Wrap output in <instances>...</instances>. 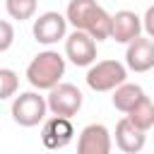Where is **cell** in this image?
Segmentation results:
<instances>
[{"mask_svg":"<svg viewBox=\"0 0 154 154\" xmlns=\"http://www.w3.org/2000/svg\"><path fill=\"white\" fill-rule=\"evenodd\" d=\"M67 24H72L75 31L89 34L96 43L106 41L111 34V14L96 2V0H70L65 10Z\"/></svg>","mask_w":154,"mask_h":154,"instance_id":"6da1fadb","label":"cell"},{"mask_svg":"<svg viewBox=\"0 0 154 154\" xmlns=\"http://www.w3.org/2000/svg\"><path fill=\"white\" fill-rule=\"evenodd\" d=\"M65 77V58L58 51H41L26 65V79L36 91H51Z\"/></svg>","mask_w":154,"mask_h":154,"instance_id":"7a4b0ae2","label":"cell"},{"mask_svg":"<svg viewBox=\"0 0 154 154\" xmlns=\"http://www.w3.org/2000/svg\"><path fill=\"white\" fill-rule=\"evenodd\" d=\"M12 120L22 128H36L38 123L46 120L48 106H46V96H41V91L31 89V91H19L12 99L10 106Z\"/></svg>","mask_w":154,"mask_h":154,"instance_id":"3957f363","label":"cell"},{"mask_svg":"<svg viewBox=\"0 0 154 154\" xmlns=\"http://www.w3.org/2000/svg\"><path fill=\"white\" fill-rule=\"evenodd\" d=\"M87 87L91 91H113L123 82H128V67L118 60H99L87 70Z\"/></svg>","mask_w":154,"mask_h":154,"instance_id":"277c9868","label":"cell"},{"mask_svg":"<svg viewBox=\"0 0 154 154\" xmlns=\"http://www.w3.org/2000/svg\"><path fill=\"white\" fill-rule=\"evenodd\" d=\"M82 101H84L82 91H79L75 84H70V82H60V84H55V87L48 91V96H46V106H48V111H51L53 116H58V118H67V120H72V116L79 113Z\"/></svg>","mask_w":154,"mask_h":154,"instance_id":"5b68a950","label":"cell"},{"mask_svg":"<svg viewBox=\"0 0 154 154\" xmlns=\"http://www.w3.org/2000/svg\"><path fill=\"white\" fill-rule=\"evenodd\" d=\"M31 34L38 43L53 46V43H58L67 36V19H65V14H60L55 10H48V12H43L34 19Z\"/></svg>","mask_w":154,"mask_h":154,"instance_id":"8992f818","label":"cell"},{"mask_svg":"<svg viewBox=\"0 0 154 154\" xmlns=\"http://www.w3.org/2000/svg\"><path fill=\"white\" fill-rule=\"evenodd\" d=\"M113 135L103 123H89L77 137V154H111Z\"/></svg>","mask_w":154,"mask_h":154,"instance_id":"52a82bcc","label":"cell"},{"mask_svg":"<svg viewBox=\"0 0 154 154\" xmlns=\"http://www.w3.org/2000/svg\"><path fill=\"white\" fill-rule=\"evenodd\" d=\"M65 58L75 67H89L96 63V41L84 31H72L65 36Z\"/></svg>","mask_w":154,"mask_h":154,"instance_id":"ba28073f","label":"cell"},{"mask_svg":"<svg viewBox=\"0 0 154 154\" xmlns=\"http://www.w3.org/2000/svg\"><path fill=\"white\" fill-rule=\"evenodd\" d=\"M142 36V17L135 14L132 10H118L116 14H111V34L108 38H113L116 43H132L135 38Z\"/></svg>","mask_w":154,"mask_h":154,"instance_id":"9c48e42d","label":"cell"},{"mask_svg":"<svg viewBox=\"0 0 154 154\" xmlns=\"http://www.w3.org/2000/svg\"><path fill=\"white\" fill-rule=\"evenodd\" d=\"M75 137V128H72V120L67 118H58V116H51L43 120L41 125V142L46 149H63L72 142Z\"/></svg>","mask_w":154,"mask_h":154,"instance_id":"30bf717a","label":"cell"},{"mask_svg":"<svg viewBox=\"0 0 154 154\" xmlns=\"http://www.w3.org/2000/svg\"><path fill=\"white\" fill-rule=\"evenodd\" d=\"M125 67L132 72H149L154 67V41L147 36L135 38L125 48Z\"/></svg>","mask_w":154,"mask_h":154,"instance_id":"8fae6325","label":"cell"},{"mask_svg":"<svg viewBox=\"0 0 154 154\" xmlns=\"http://www.w3.org/2000/svg\"><path fill=\"white\" fill-rule=\"evenodd\" d=\"M113 137H116L118 149L125 152V154H137V152H142L144 144H147V132H142L140 128H135L128 118H120V120L116 123Z\"/></svg>","mask_w":154,"mask_h":154,"instance_id":"7c38bea8","label":"cell"},{"mask_svg":"<svg viewBox=\"0 0 154 154\" xmlns=\"http://www.w3.org/2000/svg\"><path fill=\"white\" fill-rule=\"evenodd\" d=\"M125 118H128L135 128H140L142 132H147L149 128H154V101L144 94V96L125 113Z\"/></svg>","mask_w":154,"mask_h":154,"instance_id":"4fadbf2b","label":"cell"},{"mask_svg":"<svg viewBox=\"0 0 154 154\" xmlns=\"http://www.w3.org/2000/svg\"><path fill=\"white\" fill-rule=\"evenodd\" d=\"M144 96V89L140 87V84H132V82H123L120 87H116L113 89V96H111V101H113V106L118 108V111H123V113H128L140 99Z\"/></svg>","mask_w":154,"mask_h":154,"instance_id":"5bb4252c","label":"cell"},{"mask_svg":"<svg viewBox=\"0 0 154 154\" xmlns=\"http://www.w3.org/2000/svg\"><path fill=\"white\" fill-rule=\"evenodd\" d=\"M36 7H38V0H5V10L12 19L17 22H24V19H31L36 14Z\"/></svg>","mask_w":154,"mask_h":154,"instance_id":"9a60e30c","label":"cell"},{"mask_svg":"<svg viewBox=\"0 0 154 154\" xmlns=\"http://www.w3.org/2000/svg\"><path fill=\"white\" fill-rule=\"evenodd\" d=\"M19 89V75L10 67H0V101L14 96Z\"/></svg>","mask_w":154,"mask_h":154,"instance_id":"2e32d148","label":"cell"},{"mask_svg":"<svg viewBox=\"0 0 154 154\" xmlns=\"http://www.w3.org/2000/svg\"><path fill=\"white\" fill-rule=\"evenodd\" d=\"M14 43V26L7 19H0V53L10 51Z\"/></svg>","mask_w":154,"mask_h":154,"instance_id":"e0dca14e","label":"cell"},{"mask_svg":"<svg viewBox=\"0 0 154 154\" xmlns=\"http://www.w3.org/2000/svg\"><path fill=\"white\" fill-rule=\"evenodd\" d=\"M142 31L147 34V38L154 41V5H149L144 17H142Z\"/></svg>","mask_w":154,"mask_h":154,"instance_id":"ac0fdd59","label":"cell"}]
</instances>
